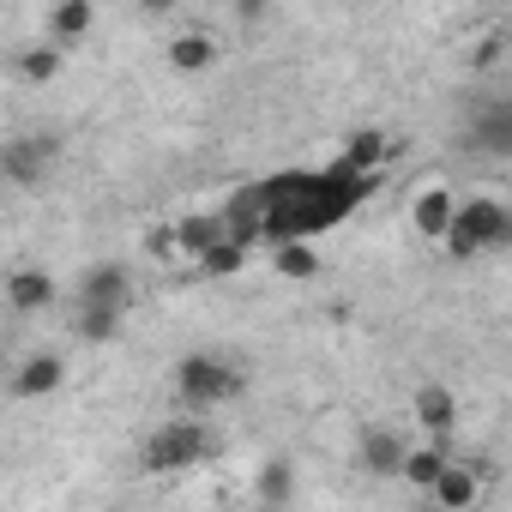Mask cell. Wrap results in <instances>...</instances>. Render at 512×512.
I'll use <instances>...</instances> for the list:
<instances>
[{
  "label": "cell",
  "mask_w": 512,
  "mask_h": 512,
  "mask_svg": "<svg viewBox=\"0 0 512 512\" xmlns=\"http://www.w3.org/2000/svg\"><path fill=\"white\" fill-rule=\"evenodd\" d=\"M55 296H61V284H55L43 266H19V272L7 278V302H13L19 314H43Z\"/></svg>",
  "instance_id": "11"
},
{
  "label": "cell",
  "mask_w": 512,
  "mask_h": 512,
  "mask_svg": "<svg viewBox=\"0 0 512 512\" xmlns=\"http://www.w3.org/2000/svg\"><path fill=\"white\" fill-rule=\"evenodd\" d=\"M446 464H452V446H434V440H428V446H410V452H404V470H398V476H404L410 488H434Z\"/></svg>",
  "instance_id": "17"
},
{
  "label": "cell",
  "mask_w": 512,
  "mask_h": 512,
  "mask_svg": "<svg viewBox=\"0 0 512 512\" xmlns=\"http://www.w3.org/2000/svg\"><path fill=\"white\" fill-rule=\"evenodd\" d=\"M290 494H296V464H290V458H272V464L260 470V500H266V506H290Z\"/></svg>",
  "instance_id": "21"
},
{
  "label": "cell",
  "mask_w": 512,
  "mask_h": 512,
  "mask_svg": "<svg viewBox=\"0 0 512 512\" xmlns=\"http://www.w3.org/2000/svg\"><path fill=\"white\" fill-rule=\"evenodd\" d=\"M55 157H61L55 133H13L7 145H0V181L31 193V187H43V175L55 169Z\"/></svg>",
  "instance_id": "4"
},
{
  "label": "cell",
  "mask_w": 512,
  "mask_h": 512,
  "mask_svg": "<svg viewBox=\"0 0 512 512\" xmlns=\"http://www.w3.org/2000/svg\"><path fill=\"white\" fill-rule=\"evenodd\" d=\"M470 145L488 151V157H506L512 151V103H488L470 127Z\"/></svg>",
  "instance_id": "16"
},
{
  "label": "cell",
  "mask_w": 512,
  "mask_h": 512,
  "mask_svg": "<svg viewBox=\"0 0 512 512\" xmlns=\"http://www.w3.org/2000/svg\"><path fill=\"white\" fill-rule=\"evenodd\" d=\"M235 19H241V25H266V19H272V7H260V0H241Z\"/></svg>",
  "instance_id": "23"
},
{
  "label": "cell",
  "mask_w": 512,
  "mask_h": 512,
  "mask_svg": "<svg viewBox=\"0 0 512 512\" xmlns=\"http://www.w3.org/2000/svg\"><path fill=\"white\" fill-rule=\"evenodd\" d=\"M404 452H410V440H404V428H392V422H368V428L356 434V464H362L368 476H380V482H392V476L404 470Z\"/></svg>",
  "instance_id": "5"
},
{
  "label": "cell",
  "mask_w": 512,
  "mask_h": 512,
  "mask_svg": "<svg viewBox=\"0 0 512 512\" xmlns=\"http://www.w3.org/2000/svg\"><path fill=\"white\" fill-rule=\"evenodd\" d=\"M91 25H97V7L91 0H55L49 7V49H73V43H85L91 37Z\"/></svg>",
  "instance_id": "9"
},
{
  "label": "cell",
  "mask_w": 512,
  "mask_h": 512,
  "mask_svg": "<svg viewBox=\"0 0 512 512\" xmlns=\"http://www.w3.org/2000/svg\"><path fill=\"white\" fill-rule=\"evenodd\" d=\"M67 386V362L61 356H31V362H19V374H13V398H49V392H61Z\"/></svg>",
  "instance_id": "12"
},
{
  "label": "cell",
  "mask_w": 512,
  "mask_h": 512,
  "mask_svg": "<svg viewBox=\"0 0 512 512\" xmlns=\"http://www.w3.org/2000/svg\"><path fill=\"white\" fill-rule=\"evenodd\" d=\"M428 494H434L440 512H470V506L482 500V464H446Z\"/></svg>",
  "instance_id": "8"
},
{
  "label": "cell",
  "mask_w": 512,
  "mask_h": 512,
  "mask_svg": "<svg viewBox=\"0 0 512 512\" xmlns=\"http://www.w3.org/2000/svg\"><path fill=\"white\" fill-rule=\"evenodd\" d=\"M272 272L290 278V284H314V278L326 272V260H320L314 241H278V247H272Z\"/></svg>",
  "instance_id": "14"
},
{
  "label": "cell",
  "mask_w": 512,
  "mask_h": 512,
  "mask_svg": "<svg viewBox=\"0 0 512 512\" xmlns=\"http://www.w3.org/2000/svg\"><path fill=\"white\" fill-rule=\"evenodd\" d=\"M512 241V211L500 205V199H464L458 211H452V223H446V235H440V247L452 253V260H470V253H494V247H506Z\"/></svg>",
  "instance_id": "2"
},
{
  "label": "cell",
  "mask_w": 512,
  "mask_h": 512,
  "mask_svg": "<svg viewBox=\"0 0 512 512\" xmlns=\"http://www.w3.org/2000/svg\"><path fill=\"white\" fill-rule=\"evenodd\" d=\"M61 67H67V55L49 49V43H31V49L13 55V73H19L25 85H49V79H61Z\"/></svg>",
  "instance_id": "18"
},
{
  "label": "cell",
  "mask_w": 512,
  "mask_h": 512,
  "mask_svg": "<svg viewBox=\"0 0 512 512\" xmlns=\"http://www.w3.org/2000/svg\"><path fill=\"white\" fill-rule=\"evenodd\" d=\"M458 428V398L446 386H416V434H428L434 446H452Z\"/></svg>",
  "instance_id": "7"
},
{
  "label": "cell",
  "mask_w": 512,
  "mask_h": 512,
  "mask_svg": "<svg viewBox=\"0 0 512 512\" xmlns=\"http://www.w3.org/2000/svg\"><path fill=\"white\" fill-rule=\"evenodd\" d=\"M127 296H133V278L121 260H103L79 278V308H127Z\"/></svg>",
  "instance_id": "6"
},
{
  "label": "cell",
  "mask_w": 512,
  "mask_h": 512,
  "mask_svg": "<svg viewBox=\"0 0 512 512\" xmlns=\"http://www.w3.org/2000/svg\"><path fill=\"white\" fill-rule=\"evenodd\" d=\"M494 61H500V37H488V43L470 55V67H494Z\"/></svg>",
  "instance_id": "24"
},
{
  "label": "cell",
  "mask_w": 512,
  "mask_h": 512,
  "mask_svg": "<svg viewBox=\"0 0 512 512\" xmlns=\"http://www.w3.org/2000/svg\"><path fill=\"white\" fill-rule=\"evenodd\" d=\"M452 211H458V193H452V187H428V193H416L410 223H416V235H422V241H440V235H446V223H452Z\"/></svg>",
  "instance_id": "13"
},
{
  "label": "cell",
  "mask_w": 512,
  "mask_h": 512,
  "mask_svg": "<svg viewBox=\"0 0 512 512\" xmlns=\"http://www.w3.org/2000/svg\"><path fill=\"white\" fill-rule=\"evenodd\" d=\"M241 392H247V374H241L235 362L211 356V350H193V356L175 362V398H181L187 410H223V404H235Z\"/></svg>",
  "instance_id": "1"
},
{
  "label": "cell",
  "mask_w": 512,
  "mask_h": 512,
  "mask_svg": "<svg viewBox=\"0 0 512 512\" xmlns=\"http://www.w3.org/2000/svg\"><path fill=\"white\" fill-rule=\"evenodd\" d=\"M217 241H223V223H217V217H181V223L169 229V247L193 253V260H199L205 247H217Z\"/></svg>",
  "instance_id": "20"
},
{
  "label": "cell",
  "mask_w": 512,
  "mask_h": 512,
  "mask_svg": "<svg viewBox=\"0 0 512 512\" xmlns=\"http://www.w3.org/2000/svg\"><path fill=\"white\" fill-rule=\"evenodd\" d=\"M127 308H73V338L79 344H115Z\"/></svg>",
  "instance_id": "19"
},
{
  "label": "cell",
  "mask_w": 512,
  "mask_h": 512,
  "mask_svg": "<svg viewBox=\"0 0 512 512\" xmlns=\"http://www.w3.org/2000/svg\"><path fill=\"white\" fill-rule=\"evenodd\" d=\"M199 266H205L211 278H229V272L241 266V247H235V241H217V247H205V253H199Z\"/></svg>",
  "instance_id": "22"
},
{
  "label": "cell",
  "mask_w": 512,
  "mask_h": 512,
  "mask_svg": "<svg viewBox=\"0 0 512 512\" xmlns=\"http://www.w3.org/2000/svg\"><path fill=\"white\" fill-rule=\"evenodd\" d=\"M386 157H392V133H386V127H356V133L344 139V151H338V169H350V175H374Z\"/></svg>",
  "instance_id": "10"
},
{
  "label": "cell",
  "mask_w": 512,
  "mask_h": 512,
  "mask_svg": "<svg viewBox=\"0 0 512 512\" xmlns=\"http://www.w3.org/2000/svg\"><path fill=\"white\" fill-rule=\"evenodd\" d=\"M217 37L211 31H175L169 37V67L175 73H205V67H217Z\"/></svg>",
  "instance_id": "15"
},
{
  "label": "cell",
  "mask_w": 512,
  "mask_h": 512,
  "mask_svg": "<svg viewBox=\"0 0 512 512\" xmlns=\"http://www.w3.org/2000/svg\"><path fill=\"white\" fill-rule=\"evenodd\" d=\"M211 452V428L205 422H163L157 434H145V470L169 476V470H193Z\"/></svg>",
  "instance_id": "3"
}]
</instances>
